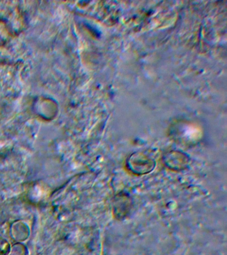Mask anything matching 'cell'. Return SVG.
I'll return each instance as SVG.
<instances>
[{"label": "cell", "mask_w": 227, "mask_h": 255, "mask_svg": "<svg viewBox=\"0 0 227 255\" xmlns=\"http://www.w3.org/2000/svg\"><path fill=\"white\" fill-rule=\"evenodd\" d=\"M165 165L169 169L175 171L183 170L188 166L189 159L185 155L171 153L165 158Z\"/></svg>", "instance_id": "obj_3"}, {"label": "cell", "mask_w": 227, "mask_h": 255, "mask_svg": "<svg viewBox=\"0 0 227 255\" xmlns=\"http://www.w3.org/2000/svg\"><path fill=\"white\" fill-rule=\"evenodd\" d=\"M132 201L128 195L125 193H120L115 197L113 201V213L118 219H123L127 217L132 208Z\"/></svg>", "instance_id": "obj_2"}, {"label": "cell", "mask_w": 227, "mask_h": 255, "mask_svg": "<svg viewBox=\"0 0 227 255\" xmlns=\"http://www.w3.org/2000/svg\"><path fill=\"white\" fill-rule=\"evenodd\" d=\"M10 248H9V243L3 240L2 239H0V255H7L9 253Z\"/></svg>", "instance_id": "obj_5"}, {"label": "cell", "mask_w": 227, "mask_h": 255, "mask_svg": "<svg viewBox=\"0 0 227 255\" xmlns=\"http://www.w3.org/2000/svg\"><path fill=\"white\" fill-rule=\"evenodd\" d=\"M126 166L133 174L143 175L153 171L155 162L153 159L142 153H135L127 159Z\"/></svg>", "instance_id": "obj_1"}, {"label": "cell", "mask_w": 227, "mask_h": 255, "mask_svg": "<svg viewBox=\"0 0 227 255\" xmlns=\"http://www.w3.org/2000/svg\"><path fill=\"white\" fill-rule=\"evenodd\" d=\"M9 255H27V249L20 244L15 245L13 247Z\"/></svg>", "instance_id": "obj_4"}]
</instances>
